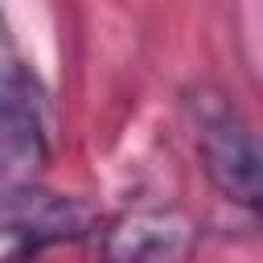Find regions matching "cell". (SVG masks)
Returning <instances> with one entry per match:
<instances>
[{"label":"cell","mask_w":263,"mask_h":263,"mask_svg":"<svg viewBox=\"0 0 263 263\" xmlns=\"http://www.w3.org/2000/svg\"><path fill=\"white\" fill-rule=\"evenodd\" d=\"M193 148L218 197L263 222V127L226 95L201 86L189 99Z\"/></svg>","instance_id":"1"},{"label":"cell","mask_w":263,"mask_h":263,"mask_svg":"<svg viewBox=\"0 0 263 263\" xmlns=\"http://www.w3.org/2000/svg\"><path fill=\"white\" fill-rule=\"evenodd\" d=\"M82 242L95 263H193L201 226L181 205L144 201L95 218Z\"/></svg>","instance_id":"2"},{"label":"cell","mask_w":263,"mask_h":263,"mask_svg":"<svg viewBox=\"0 0 263 263\" xmlns=\"http://www.w3.org/2000/svg\"><path fill=\"white\" fill-rule=\"evenodd\" d=\"M90 222L78 197L21 181L0 193V263H41L53 247L82 242Z\"/></svg>","instance_id":"3"},{"label":"cell","mask_w":263,"mask_h":263,"mask_svg":"<svg viewBox=\"0 0 263 263\" xmlns=\"http://www.w3.org/2000/svg\"><path fill=\"white\" fill-rule=\"evenodd\" d=\"M45 156V99L29 70H0V177H25Z\"/></svg>","instance_id":"4"}]
</instances>
